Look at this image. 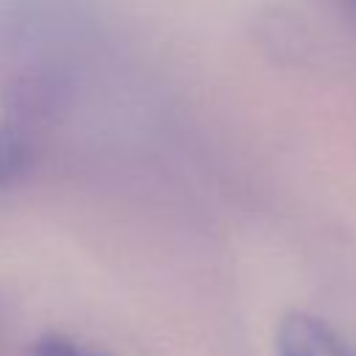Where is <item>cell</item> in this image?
I'll return each instance as SVG.
<instances>
[{
  "instance_id": "6da1fadb",
  "label": "cell",
  "mask_w": 356,
  "mask_h": 356,
  "mask_svg": "<svg viewBox=\"0 0 356 356\" xmlns=\"http://www.w3.org/2000/svg\"><path fill=\"white\" fill-rule=\"evenodd\" d=\"M275 350L278 356H356L328 323L306 312H292L278 323Z\"/></svg>"
},
{
  "instance_id": "7a4b0ae2",
  "label": "cell",
  "mask_w": 356,
  "mask_h": 356,
  "mask_svg": "<svg viewBox=\"0 0 356 356\" xmlns=\"http://www.w3.org/2000/svg\"><path fill=\"white\" fill-rule=\"evenodd\" d=\"M28 164V147L19 134L0 125V186L17 181L25 172Z\"/></svg>"
},
{
  "instance_id": "3957f363",
  "label": "cell",
  "mask_w": 356,
  "mask_h": 356,
  "mask_svg": "<svg viewBox=\"0 0 356 356\" xmlns=\"http://www.w3.org/2000/svg\"><path fill=\"white\" fill-rule=\"evenodd\" d=\"M31 356H106V353L97 348H89V345H81L70 337L50 334L31 348Z\"/></svg>"
},
{
  "instance_id": "277c9868",
  "label": "cell",
  "mask_w": 356,
  "mask_h": 356,
  "mask_svg": "<svg viewBox=\"0 0 356 356\" xmlns=\"http://www.w3.org/2000/svg\"><path fill=\"white\" fill-rule=\"evenodd\" d=\"M353 3H356V0H353Z\"/></svg>"
}]
</instances>
